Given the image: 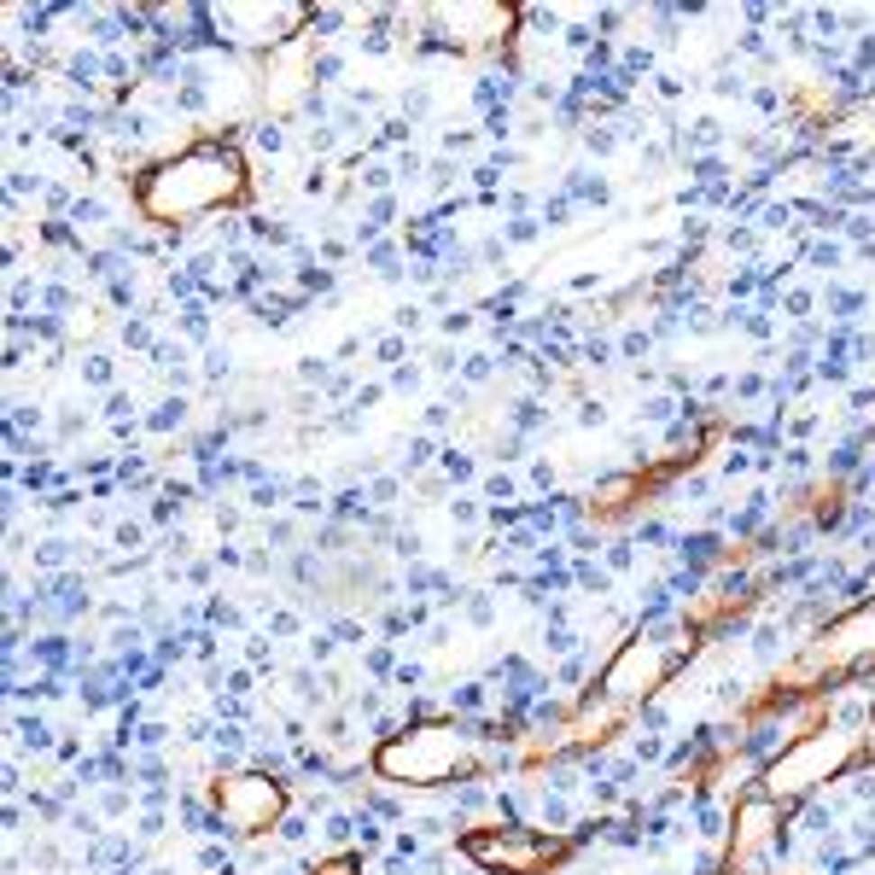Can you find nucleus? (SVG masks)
Listing matches in <instances>:
<instances>
[{
  "mask_svg": "<svg viewBox=\"0 0 875 875\" xmlns=\"http://www.w3.org/2000/svg\"><path fill=\"white\" fill-rule=\"evenodd\" d=\"M257 199L251 181V158L240 141L228 134H199V141H181L169 158L146 164L129 181V205L146 228L158 233H187L205 216H233Z\"/></svg>",
  "mask_w": 875,
  "mask_h": 875,
  "instance_id": "nucleus-1",
  "label": "nucleus"
},
{
  "mask_svg": "<svg viewBox=\"0 0 875 875\" xmlns=\"http://www.w3.org/2000/svg\"><path fill=\"white\" fill-rule=\"evenodd\" d=\"M858 765H864V735L834 730V724L823 718L811 735L788 742L782 753H776L770 765L759 770V788H765L770 799H782V806L794 811V806H806V799L829 794V788L841 782V776H852Z\"/></svg>",
  "mask_w": 875,
  "mask_h": 875,
  "instance_id": "nucleus-2",
  "label": "nucleus"
},
{
  "mask_svg": "<svg viewBox=\"0 0 875 875\" xmlns=\"http://www.w3.org/2000/svg\"><path fill=\"white\" fill-rule=\"evenodd\" d=\"M572 852V834L537 829V823H473L455 834V858L479 875H554Z\"/></svg>",
  "mask_w": 875,
  "mask_h": 875,
  "instance_id": "nucleus-3",
  "label": "nucleus"
},
{
  "mask_svg": "<svg viewBox=\"0 0 875 875\" xmlns=\"http://www.w3.org/2000/svg\"><path fill=\"white\" fill-rule=\"evenodd\" d=\"M205 799H211L216 823L228 841H263V834L280 829V817L292 811V782L280 770H263V765H240V770H222L211 776V788H205Z\"/></svg>",
  "mask_w": 875,
  "mask_h": 875,
  "instance_id": "nucleus-4",
  "label": "nucleus"
},
{
  "mask_svg": "<svg viewBox=\"0 0 875 875\" xmlns=\"http://www.w3.org/2000/svg\"><path fill=\"white\" fill-rule=\"evenodd\" d=\"M211 47L222 53H287L310 35V6L304 0H211L205 6Z\"/></svg>",
  "mask_w": 875,
  "mask_h": 875,
  "instance_id": "nucleus-5",
  "label": "nucleus"
},
{
  "mask_svg": "<svg viewBox=\"0 0 875 875\" xmlns=\"http://www.w3.org/2000/svg\"><path fill=\"white\" fill-rule=\"evenodd\" d=\"M514 41H520V6H497V0L426 6L421 47L433 53H508Z\"/></svg>",
  "mask_w": 875,
  "mask_h": 875,
  "instance_id": "nucleus-6",
  "label": "nucleus"
},
{
  "mask_svg": "<svg viewBox=\"0 0 875 875\" xmlns=\"http://www.w3.org/2000/svg\"><path fill=\"white\" fill-rule=\"evenodd\" d=\"M788 834V806L770 799L765 788H747L742 799H730V834H724V858L742 870L776 875V846Z\"/></svg>",
  "mask_w": 875,
  "mask_h": 875,
  "instance_id": "nucleus-7",
  "label": "nucleus"
},
{
  "mask_svg": "<svg viewBox=\"0 0 875 875\" xmlns=\"http://www.w3.org/2000/svg\"><path fill=\"white\" fill-rule=\"evenodd\" d=\"M636 502H648V473H636V467H624V473H601L596 485L584 490V508L596 514V520H619V514H631Z\"/></svg>",
  "mask_w": 875,
  "mask_h": 875,
  "instance_id": "nucleus-8",
  "label": "nucleus"
},
{
  "mask_svg": "<svg viewBox=\"0 0 875 875\" xmlns=\"http://www.w3.org/2000/svg\"><path fill=\"white\" fill-rule=\"evenodd\" d=\"M146 426H152V433H181V426H187V397H181V391H169V397L146 415Z\"/></svg>",
  "mask_w": 875,
  "mask_h": 875,
  "instance_id": "nucleus-9",
  "label": "nucleus"
},
{
  "mask_svg": "<svg viewBox=\"0 0 875 875\" xmlns=\"http://www.w3.org/2000/svg\"><path fill=\"white\" fill-rule=\"evenodd\" d=\"M310 875H368V864H362V852H322L310 864Z\"/></svg>",
  "mask_w": 875,
  "mask_h": 875,
  "instance_id": "nucleus-10",
  "label": "nucleus"
},
{
  "mask_svg": "<svg viewBox=\"0 0 875 875\" xmlns=\"http://www.w3.org/2000/svg\"><path fill=\"white\" fill-rule=\"evenodd\" d=\"M310 834H322V829H315V823H310V817H304V811H298V799H292V811H287V817H280L275 841H287V846H304V841H310Z\"/></svg>",
  "mask_w": 875,
  "mask_h": 875,
  "instance_id": "nucleus-11",
  "label": "nucleus"
},
{
  "mask_svg": "<svg viewBox=\"0 0 875 875\" xmlns=\"http://www.w3.org/2000/svg\"><path fill=\"white\" fill-rule=\"evenodd\" d=\"M18 747H30V753H47V747H53V730H47V718H30V712H23V718H18Z\"/></svg>",
  "mask_w": 875,
  "mask_h": 875,
  "instance_id": "nucleus-12",
  "label": "nucleus"
},
{
  "mask_svg": "<svg viewBox=\"0 0 875 875\" xmlns=\"http://www.w3.org/2000/svg\"><path fill=\"white\" fill-rule=\"evenodd\" d=\"M251 146L263 158H280L287 152V129H280V123H251Z\"/></svg>",
  "mask_w": 875,
  "mask_h": 875,
  "instance_id": "nucleus-13",
  "label": "nucleus"
},
{
  "mask_svg": "<svg viewBox=\"0 0 875 875\" xmlns=\"http://www.w3.org/2000/svg\"><path fill=\"white\" fill-rule=\"evenodd\" d=\"M65 561H70V543H65V537H47V543L35 549V566H41V572H59Z\"/></svg>",
  "mask_w": 875,
  "mask_h": 875,
  "instance_id": "nucleus-14",
  "label": "nucleus"
},
{
  "mask_svg": "<svg viewBox=\"0 0 875 875\" xmlns=\"http://www.w3.org/2000/svg\"><path fill=\"white\" fill-rule=\"evenodd\" d=\"M82 379H88V386H111V356L88 351V356H82Z\"/></svg>",
  "mask_w": 875,
  "mask_h": 875,
  "instance_id": "nucleus-15",
  "label": "nucleus"
},
{
  "mask_svg": "<svg viewBox=\"0 0 875 875\" xmlns=\"http://www.w3.org/2000/svg\"><path fill=\"white\" fill-rule=\"evenodd\" d=\"M181 333H187L193 344H199L205 333H211V315H205V304H187V310H181Z\"/></svg>",
  "mask_w": 875,
  "mask_h": 875,
  "instance_id": "nucleus-16",
  "label": "nucleus"
},
{
  "mask_svg": "<svg viewBox=\"0 0 875 875\" xmlns=\"http://www.w3.org/2000/svg\"><path fill=\"white\" fill-rule=\"evenodd\" d=\"M421 467H433V438H409V473H421Z\"/></svg>",
  "mask_w": 875,
  "mask_h": 875,
  "instance_id": "nucleus-17",
  "label": "nucleus"
},
{
  "mask_svg": "<svg viewBox=\"0 0 875 875\" xmlns=\"http://www.w3.org/2000/svg\"><path fill=\"white\" fill-rule=\"evenodd\" d=\"M129 811V788H105V799H100V817H123Z\"/></svg>",
  "mask_w": 875,
  "mask_h": 875,
  "instance_id": "nucleus-18",
  "label": "nucleus"
},
{
  "mask_svg": "<svg viewBox=\"0 0 875 875\" xmlns=\"http://www.w3.org/2000/svg\"><path fill=\"white\" fill-rule=\"evenodd\" d=\"M368 497H374V502H397V497H403V485L386 473V479H374V490H368Z\"/></svg>",
  "mask_w": 875,
  "mask_h": 875,
  "instance_id": "nucleus-19",
  "label": "nucleus"
},
{
  "mask_svg": "<svg viewBox=\"0 0 875 875\" xmlns=\"http://www.w3.org/2000/svg\"><path fill=\"white\" fill-rule=\"evenodd\" d=\"M485 497H490V502H508V497H514V479H508V473L485 479Z\"/></svg>",
  "mask_w": 875,
  "mask_h": 875,
  "instance_id": "nucleus-20",
  "label": "nucleus"
},
{
  "mask_svg": "<svg viewBox=\"0 0 875 875\" xmlns=\"http://www.w3.org/2000/svg\"><path fill=\"white\" fill-rule=\"evenodd\" d=\"M205 379H228V351H211V356H205Z\"/></svg>",
  "mask_w": 875,
  "mask_h": 875,
  "instance_id": "nucleus-21",
  "label": "nucleus"
},
{
  "mask_svg": "<svg viewBox=\"0 0 875 875\" xmlns=\"http://www.w3.org/2000/svg\"><path fill=\"white\" fill-rule=\"evenodd\" d=\"M607 421V409H601V403H578V426H601Z\"/></svg>",
  "mask_w": 875,
  "mask_h": 875,
  "instance_id": "nucleus-22",
  "label": "nucleus"
},
{
  "mask_svg": "<svg viewBox=\"0 0 875 875\" xmlns=\"http://www.w3.org/2000/svg\"><path fill=\"white\" fill-rule=\"evenodd\" d=\"M467 619H473V624H490V601L473 596V601H467Z\"/></svg>",
  "mask_w": 875,
  "mask_h": 875,
  "instance_id": "nucleus-23",
  "label": "nucleus"
},
{
  "mask_svg": "<svg viewBox=\"0 0 875 875\" xmlns=\"http://www.w3.org/2000/svg\"><path fill=\"white\" fill-rule=\"evenodd\" d=\"M532 485H537V490L554 485V467H549V461H532Z\"/></svg>",
  "mask_w": 875,
  "mask_h": 875,
  "instance_id": "nucleus-24",
  "label": "nucleus"
},
{
  "mask_svg": "<svg viewBox=\"0 0 875 875\" xmlns=\"http://www.w3.org/2000/svg\"><path fill=\"white\" fill-rule=\"evenodd\" d=\"M146 875H169V870H164V864H158V870H146Z\"/></svg>",
  "mask_w": 875,
  "mask_h": 875,
  "instance_id": "nucleus-25",
  "label": "nucleus"
},
{
  "mask_svg": "<svg viewBox=\"0 0 875 875\" xmlns=\"http://www.w3.org/2000/svg\"><path fill=\"white\" fill-rule=\"evenodd\" d=\"M228 875H233V870H228Z\"/></svg>",
  "mask_w": 875,
  "mask_h": 875,
  "instance_id": "nucleus-26",
  "label": "nucleus"
}]
</instances>
